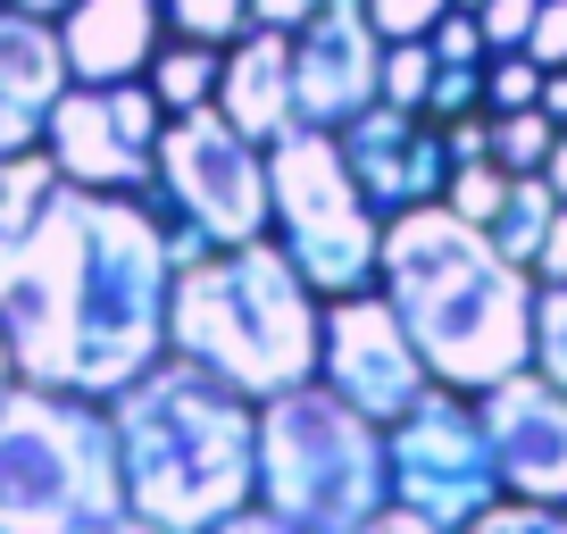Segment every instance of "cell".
Masks as SVG:
<instances>
[{"mask_svg":"<svg viewBox=\"0 0 567 534\" xmlns=\"http://www.w3.org/2000/svg\"><path fill=\"white\" fill-rule=\"evenodd\" d=\"M176 217L159 193H101L51 184L18 234H0V335L25 384L109 401L151 359H167V301H176Z\"/></svg>","mask_w":567,"mask_h":534,"instance_id":"1","label":"cell"},{"mask_svg":"<svg viewBox=\"0 0 567 534\" xmlns=\"http://www.w3.org/2000/svg\"><path fill=\"white\" fill-rule=\"evenodd\" d=\"M384 301L417 335L434 384L493 392L501 376L534 368V285L526 267L451 201H417V209L384 217Z\"/></svg>","mask_w":567,"mask_h":534,"instance_id":"2","label":"cell"},{"mask_svg":"<svg viewBox=\"0 0 567 534\" xmlns=\"http://www.w3.org/2000/svg\"><path fill=\"white\" fill-rule=\"evenodd\" d=\"M125 468V517L142 526H217L259 510V401L217 368L167 351L109 392Z\"/></svg>","mask_w":567,"mask_h":534,"instance_id":"3","label":"cell"},{"mask_svg":"<svg viewBox=\"0 0 567 534\" xmlns=\"http://www.w3.org/2000/svg\"><path fill=\"white\" fill-rule=\"evenodd\" d=\"M167 351L217 368L250 401L292 392L318 376L326 351V292L309 285L276 234L250 243H209L176 267V301H167Z\"/></svg>","mask_w":567,"mask_h":534,"instance_id":"4","label":"cell"},{"mask_svg":"<svg viewBox=\"0 0 567 534\" xmlns=\"http://www.w3.org/2000/svg\"><path fill=\"white\" fill-rule=\"evenodd\" d=\"M117 517L125 468L109 401L18 376L0 392V534H84Z\"/></svg>","mask_w":567,"mask_h":534,"instance_id":"5","label":"cell"},{"mask_svg":"<svg viewBox=\"0 0 567 534\" xmlns=\"http://www.w3.org/2000/svg\"><path fill=\"white\" fill-rule=\"evenodd\" d=\"M392 501V451L368 410L326 376L259 401V517L276 526H375Z\"/></svg>","mask_w":567,"mask_h":534,"instance_id":"6","label":"cell"},{"mask_svg":"<svg viewBox=\"0 0 567 534\" xmlns=\"http://www.w3.org/2000/svg\"><path fill=\"white\" fill-rule=\"evenodd\" d=\"M267 184H276V243L326 301L384 276V217L359 193L334 125H284L267 143Z\"/></svg>","mask_w":567,"mask_h":534,"instance_id":"7","label":"cell"},{"mask_svg":"<svg viewBox=\"0 0 567 534\" xmlns=\"http://www.w3.org/2000/svg\"><path fill=\"white\" fill-rule=\"evenodd\" d=\"M159 209L176 217V250L209 243H250V234H276V184H267V143H250L243 125L217 101L176 109L159 134V176H151Z\"/></svg>","mask_w":567,"mask_h":534,"instance_id":"8","label":"cell"},{"mask_svg":"<svg viewBox=\"0 0 567 534\" xmlns=\"http://www.w3.org/2000/svg\"><path fill=\"white\" fill-rule=\"evenodd\" d=\"M384 451H392V501L375 526H476L501 501L484 401L460 384H434L425 401H409L384 427Z\"/></svg>","mask_w":567,"mask_h":534,"instance_id":"9","label":"cell"},{"mask_svg":"<svg viewBox=\"0 0 567 534\" xmlns=\"http://www.w3.org/2000/svg\"><path fill=\"white\" fill-rule=\"evenodd\" d=\"M159 134L167 109L151 75H117V84H68L51 101L42 151L59 160L68 184H101V193H151L159 176Z\"/></svg>","mask_w":567,"mask_h":534,"instance_id":"10","label":"cell"},{"mask_svg":"<svg viewBox=\"0 0 567 534\" xmlns=\"http://www.w3.org/2000/svg\"><path fill=\"white\" fill-rule=\"evenodd\" d=\"M318 376L342 392V401H351V410H368L375 427H392L409 401H425V392H434V368H425L417 335L401 326V309L384 301V285L326 301V351H318Z\"/></svg>","mask_w":567,"mask_h":534,"instance_id":"11","label":"cell"},{"mask_svg":"<svg viewBox=\"0 0 567 534\" xmlns=\"http://www.w3.org/2000/svg\"><path fill=\"white\" fill-rule=\"evenodd\" d=\"M292 92H301V125H351L384 92V34L368 0H318L292 25Z\"/></svg>","mask_w":567,"mask_h":534,"instance_id":"12","label":"cell"},{"mask_svg":"<svg viewBox=\"0 0 567 534\" xmlns=\"http://www.w3.org/2000/svg\"><path fill=\"white\" fill-rule=\"evenodd\" d=\"M342 134V160H351L359 193L375 201V217H401L417 209V201H443V176H451V143L443 125L425 117V109H401L375 92L368 109H359L351 125H334Z\"/></svg>","mask_w":567,"mask_h":534,"instance_id":"13","label":"cell"},{"mask_svg":"<svg viewBox=\"0 0 567 534\" xmlns=\"http://www.w3.org/2000/svg\"><path fill=\"white\" fill-rule=\"evenodd\" d=\"M484 401V427H493V460H501V493H526L567 510V392L543 368L501 376Z\"/></svg>","mask_w":567,"mask_h":534,"instance_id":"14","label":"cell"},{"mask_svg":"<svg viewBox=\"0 0 567 534\" xmlns=\"http://www.w3.org/2000/svg\"><path fill=\"white\" fill-rule=\"evenodd\" d=\"M68 51H59L51 18H25L0 0V160L9 151H34L42 125H51V101L68 92Z\"/></svg>","mask_w":567,"mask_h":534,"instance_id":"15","label":"cell"},{"mask_svg":"<svg viewBox=\"0 0 567 534\" xmlns=\"http://www.w3.org/2000/svg\"><path fill=\"white\" fill-rule=\"evenodd\" d=\"M167 42V0H68L59 9V51L75 84H117L142 75Z\"/></svg>","mask_w":567,"mask_h":534,"instance_id":"16","label":"cell"},{"mask_svg":"<svg viewBox=\"0 0 567 534\" xmlns=\"http://www.w3.org/2000/svg\"><path fill=\"white\" fill-rule=\"evenodd\" d=\"M217 109L243 125L250 143H276L284 125H301V92H292V25H243L217 68Z\"/></svg>","mask_w":567,"mask_h":534,"instance_id":"17","label":"cell"},{"mask_svg":"<svg viewBox=\"0 0 567 534\" xmlns=\"http://www.w3.org/2000/svg\"><path fill=\"white\" fill-rule=\"evenodd\" d=\"M217 68H226V42H200V34H167L159 51H151V92H159V109L176 117V109H200L217 101Z\"/></svg>","mask_w":567,"mask_h":534,"instance_id":"18","label":"cell"},{"mask_svg":"<svg viewBox=\"0 0 567 534\" xmlns=\"http://www.w3.org/2000/svg\"><path fill=\"white\" fill-rule=\"evenodd\" d=\"M550 217H559V193H550V176H543V167H526V176L509 184V201H501V217H493L484 234H493V243H501V250H509V259L534 276V250H543Z\"/></svg>","mask_w":567,"mask_h":534,"instance_id":"19","label":"cell"},{"mask_svg":"<svg viewBox=\"0 0 567 534\" xmlns=\"http://www.w3.org/2000/svg\"><path fill=\"white\" fill-rule=\"evenodd\" d=\"M550 143H559V117H550L543 101H534V109H493V160L509 167V176L543 167V160H550Z\"/></svg>","mask_w":567,"mask_h":534,"instance_id":"20","label":"cell"},{"mask_svg":"<svg viewBox=\"0 0 567 534\" xmlns=\"http://www.w3.org/2000/svg\"><path fill=\"white\" fill-rule=\"evenodd\" d=\"M509 184H517V176L493 160V151H484V160H451L443 201H451L460 217H476V226H493V217H501V201H509Z\"/></svg>","mask_w":567,"mask_h":534,"instance_id":"21","label":"cell"},{"mask_svg":"<svg viewBox=\"0 0 567 534\" xmlns=\"http://www.w3.org/2000/svg\"><path fill=\"white\" fill-rule=\"evenodd\" d=\"M434 42L425 34H401V42H384V101H401V109H425V84H434Z\"/></svg>","mask_w":567,"mask_h":534,"instance_id":"22","label":"cell"},{"mask_svg":"<svg viewBox=\"0 0 567 534\" xmlns=\"http://www.w3.org/2000/svg\"><path fill=\"white\" fill-rule=\"evenodd\" d=\"M543 101V59L534 51H493L484 59V109H534Z\"/></svg>","mask_w":567,"mask_h":534,"instance_id":"23","label":"cell"},{"mask_svg":"<svg viewBox=\"0 0 567 534\" xmlns=\"http://www.w3.org/2000/svg\"><path fill=\"white\" fill-rule=\"evenodd\" d=\"M425 42H434V59H443V68H484V59H493V42H484V18L467 9V0H451Z\"/></svg>","mask_w":567,"mask_h":534,"instance_id":"24","label":"cell"},{"mask_svg":"<svg viewBox=\"0 0 567 534\" xmlns=\"http://www.w3.org/2000/svg\"><path fill=\"white\" fill-rule=\"evenodd\" d=\"M250 25V0H167V34H200V42H234Z\"/></svg>","mask_w":567,"mask_h":534,"instance_id":"25","label":"cell"},{"mask_svg":"<svg viewBox=\"0 0 567 534\" xmlns=\"http://www.w3.org/2000/svg\"><path fill=\"white\" fill-rule=\"evenodd\" d=\"M534 368L567 392V285H543V301H534Z\"/></svg>","mask_w":567,"mask_h":534,"instance_id":"26","label":"cell"},{"mask_svg":"<svg viewBox=\"0 0 567 534\" xmlns=\"http://www.w3.org/2000/svg\"><path fill=\"white\" fill-rule=\"evenodd\" d=\"M467 109H484V68H434V84H425V117L451 125V117H467Z\"/></svg>","mask_w":567,"mask_h":534,"instance_id":"27","label":"cell"},{"mask_svg":"<svg viewBox=\"0 0 567 534\" xmlns=\"http://www.w3.org/2000/svg\"><path fill=\"white\" fill-rule=\"evenodd\" d=\"M534 9H543V0H476L484 42H493V51H526V34H534Z\"/></svg>","mask_w":567,"mask_h":534,"instance_id":"28","label":"cell"},{"mask_svg":"<svg viewBox=\"0 0 567 534\" xmlns=\"http://www.w3.org/2000/svg\"><path fill=\"white\" fill-rule=\"evenodd\" d=\"M451 0H368V18H375V34L384 42H401V34H434V18H443Z\"/></svg>","mask_w":567,"mask_h":534,"instance_id":"29","label":"cell"},{"mask_svg":"<svg viewBox=\"0 0 567 534\" xmlns=\"http://www.w3.org/2000/svg\"><path fill=\"white\" fill-rule=\"evenodd\" d=\"M526 51L543 59V68H567V0H543V9H534V34H526Z\"/></svg>","mask_w":567,"mask_h":534,"instance_id":"30","label":"cell"},{"mask_svg":"<svg viewBox=\"0 0 567 534\" xmlns=\"http://www.w3.org/2000/svg\"><path fill=\"white\" fill-rule=\"evenodd\" d=\"M534 285H567V201H559V217H550L543 250H534Z\"/></svg>","mask_w":567,"mask_h":534,"instance_id":"31","label":"cell"},{"mask_svg":"<svg viewBox=\"0 0 567 534\" xmlns=\"http://www.w3.org/2000/svg\"><path fill=\"white\" fill-rule=\"evenodd\" d=\"M318 0H250V25H301Z\"/></svg>","mask_w":567,"mask_h":534,"instance_id":"32","label":"cell"},{"mask_svg":"<svg viewBox=\"0 0 567 534\" xmlns=\"http://www.w3.org/2000/svg\"><path fill=\"white\" fill-rule=\"evenodd\" d=\"M543 109L567 125V68H543Z\"/></svg>","mask_w":567,"mask_h":534,"instance_id":"33","label":"cell"},{"mask_svg":"<svg viewBox=\"0 0 567 534\" xmlns=\"http://www.w3.org/2000/svg\"><path fill=\"white\" fill-rule=\"evenodd\" d=\"M543 176H550V193L567 201V125H559V143H550V160H543Z\"/></svg>","mask_w":567,"mask_h":534,"instance_id":"34","label":"cell"},{"mask_svg":"<svg viewBox=\"0 0 567 534\" xmlns=\"http://www.w3.org/2000/svg\"><path fill=\"white\" fill-rule=\"evenodd\" d=\"M9 9H25V18H51V25H59V9H68V0H9Z\"/></svg>","mask_w":567,"mask_h":534,"instance_id":"35","label":"cell"},{"mask_svg":"<svg viewBox=\"0 0 567 534\" xmlns=\"http://www.w3.org/2000/svg\"><path fill=\"white\" fill-rule=\"evenodd\" d=\"M18 384V351H9V335H0V392Z\"/></svg>","mask_w":567,"mask_h":534,"instance_id":"36","label":"cell"},{"mask_svg":"<svg viewBox=\"0 0 567 534\" xmlns=\"http://www.w3.org/2000/svg\"><path fill=\"white\" fill-rule=\"evenodd\" d=\"M467 9H476V0H467Z\"/></svg>","mask_w":567,"mask_h":534,"instance_id":"37","label":"cell"}]
</instances>
